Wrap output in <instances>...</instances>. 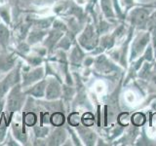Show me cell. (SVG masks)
Returning <instances> with one entry per match:
<instances>
[{
    "mask_svg": "<svg viewBox=\"0 0 156 146\" xmlns=\"http://www.w3.org/2000/svg\"><path fill=\"white\" fill-rule=\"evenodd\" d=\"M53 22H54V19L52 17L48 19L44 18V19H33V21H31V26L32 28L48 30V29L52 26Z\"/></svg>",
    "mask_w": 156,
    "mask_h": 146,
    "instance_id": "cell-11",
    "label": "cell"
},
{
    "mask_svg": "<svg viewBox=\"0 0 156 146\" xmlns=\"http://www.w3.org/2000/svg\"><path fill=\"white\" fill-rule=\"evenodd\" d=\"M44 77H45V70H44L43 66H35L32 69H29V68L24 69V68H23L21 85L23 89H27L29 86L42 80Z\"/></svg>",
    "mask_w": 156,
    "mask_h": 146,
    "instance_id": "cell-2",
    "label": "cell"
},
{
    "mask_svg": "<svg viewBox=\"0 0 156 146\" xmlns=\"http://www.w3.org/2000/svg\"><path fill=\"white\" fill-rule=\"evenodd\" d=\"M67 137V133L65 129L61 127H56V129L54 130L53 133L49 135V138L47 140L48 145H62L66 142Z\"/></svg>",
    "mask_w": 156,
    "mask_h": 146,
    "instance_id": "cell-5",
    "label": "cell"
},
{
    "mask_svg": "<svg viewBox=\"0 0 156 146\" xmlns=\"http://www.w3.org/2000/svg\"><path fill=\"white\" fill-rule=\"evenodd\" d=\"M46 85L47 80L43 78L42 80L36 82L35 84L29 86L27 89H23L27 96H30L35 99H43L45 97V92H46Z\"/></svg>",
    "mask_w": 156,
    "mask_h": 146,
    "instance_id": "cell-4",
    "label": "cell"
},
{
    "mask_svg": "<svg viewBox=\"0 0 156 146\" xmlns=\"http://www.w3.org/2000/svg\"><path fill=\"white\" fill-rule=\"evenodd\" d=\"M12 134L13 135L16 137V139L18 141L22 143H26L27 140V134L24 133L23 130V127L21 124L19 123H14L12 124Z\"/></svg>",
    "mask_w": 156,
    "mask_h": 146,
    "instance_id": "cell-12",
    "label": "cell"
},
{
    "mask_svg": "<svg viewBox=\"0 0 156 146\" xmlns=\"http://www.w3.org/2000/svg\"><path fill=\"white\" fill-rule=\"evenodd\" d=\"M68 124L70 126H73V127H77L79 125V121H80V117H79V114L77 113V112H73L71 113L69 116H68Z\"/></svg>",
    "mask_w": 156,
    "mask_h": 146,
    "instance_id": "cell-21",
    "label": "cell"
},
{
    "mask_svg": "<svg viewBox=\"0 0 156 146\" xmlns=\"http://www.w3.org/2000/svg\"><path fill=\"white\" fill-rule=\"evenodd\" d=\"M5 145H11V146H18L20 145L18 143V141L16 139V137L13 135V134L11 131H8V134H6V141H5Z\"/></svg>",
    "mask_w": 156,
    "mask_h": 146,
    "instance_id": "cell-24",
    "label": "cell"
},
{
    "mask_svg": "<svg viewBox=\"0 0 156 146\" xmlns=\"http://www.w3.org/2000/svg\"><path fill=\"white\" fill-rule=\"evenodd\" d=\"M10 37H11V31L8 26L4 23H0V47L3 50H6L9 46Z\"/></svg>",
    "mask_w": 156,
    "mask_h": 146,
    "instance_id": "cell-9",
    "label": "cell"
},
{
    "mask_svg": "<svg viewBox=\"0 0 156 146\" xmlns=\"http://www.w3.org/2000/svg\"><path fill=\"white\" fill-rule=\"evenodd\" d=\"M101 8L104 10V13L107 17L112 16V11L110 7V1L109 0H101Z\"/></svg>",
    "mask_w": 156,
    "mask_h": 146,
    "instance_id": "cell-22",
    "label": "cell"
},
{
    "mask_svg": "<svg viewBox=\"0 0 156 146\" xmlns=\"http://www.w3.org/2000/svg\"><path fill=\"white\" fill-rule=\"evenodd\" d=\"M29 47L30 45L27 42H21L18 45V51L21 53V55H26L27 53L29 52Z\"/></svg>",
    "mask_w": 156,
    "mask_h": 146,
    "instance_id": "cell-26",
    "label": "cell"
},
{
    "mask_svg": "<svg viewBox=\"0 0 156 146\" xmlns=\"http://www.w3.org/2000/svg\"><path fill=\"white\" fill-rule=\"evenodd\" d=\"M0 18L7 26L11 23V14H10V10L7 5H1L0 6Z\"/></svg>",
    "mask_w": 156,
    "mask_h": 146,
    "instance_id": "cell-16",
    "label": "cell"
},
{
    "mask_svg": "<svg viewBox=\"0 0 156 146\" xmlns=\"http://www.w3.org/2000/svg\"><path fill=\"white\" fill-rule=\"evenodd\" d=\"M26 92H24L21 83L11 88V90L6 95V103H5V110L9 114L16 113L20 111L26 101Z\"/></svg>",
    "mask_w": 156,
    "mask_h": 146,
    "instance_id": "cell-1",
    "label": "cell"
},
{
    "mask_svg": "<svg viewBox=\"0 0 156 146\" xmlns=\"http://www.w3.org/2000/svg\"><path fill=\"white\" fill-rule=\"evenodd\" d=\"M0 1H1V0H0Z\"/></svg>",
    "mask_w": 156,
    "mask_h": 146,
    "instance_id": "cell-32",
    "label": "cell"
},
{
    "mask_svg": "<svg viewBox=\"0 0 156 146\" xmlns=\"http://www.w3.org/2000/svg\"><path fill=\"white\" fill-rule=\"evenodd\" d=\"M150 23L153 24V26H156V14H154L152 17H151V19H150Z\"/></svg>",
    "mask_w": 156,
    "mask_h": 146,
    "instance_id": "cell-29",
    "label": "cell"
},
{
    "mask_svg": "<svg viewBox=\"0 0 156 146\" xmlns=\"http://www.w3.org/2000/svg\"><path fill=\"white\" fill-rule=\"evenodd\" d=\"M144 121H145V118H144V114H141V113H136L133 117H132V122H133L134 125H136V126L143 125L144 123Z\"/></svg>",
    "mask_w": 156,
    "mask_h": 146,
    "instance_id": "cell-23",
    "label": "cell"
},
{
    "mask_svg": "<svg viewBox=\"0 0 156 146\" xmlns=\"http://www.w3.org/2000/svg\"><path fill=\"white\" fill-rule=\"evenodd\" d=\"M23 122H24V124H26V125H27L29 127H33L37 122V117H36L35 114L32 113V112H29V113L24 114Z\"/></svg>",
    "mask_w": 156,
    "mask_h": 146,
    "instance_id": "cell-20",
    "label": "cell"
},
{
    "mask_svg": "<svg viewBox=\"0 0 156 146\" xmlns=\"http://www.w3.org/2000/svg\"><path fill=\"white\" fill-rule=\"evenodd\" d=\"M48 34V30H42V29L37 28H31L28 31V34L27 36V42L30 46L35 45V44L42 42Z\"/></svg>",
    "mask_w": 156,
    "mask_h": 146,
    "instance_id": "cell-8",
    "label": "cell"
},
{
    "mask_svg": "<svg viewBox=\"0 0 156 146\" xmlns=\"http://www.w3.org/2000/svg\"><path fill=\"white\" fill-rule=\"evenodd\" d=\"M132 19H133V22L140 26V24L144 23L148 19V14L147 12L144 9H136V11L132 13Z\"/></svg>",
    "mask_w": 156,
    "mask_h": 146,
    "instance_id": "cell-13",
    "label": "cell"
},
{
    "mask_svg": "<svg viewBox=\"0 0 156 146\" xmlns=\"http://www.w3.org/2000/svg\"><path fill=\"white\" fill-rule=\"evenodd\" d=\"M11 86L6 80V78L3 77L2 79H0V99H3V97L6 96L8 94V92L11 90Z\"/></svg>",
    "mask_w": 156,
    "mask_h": 146,
    "instance_id": "cell-18",
    "label": "cell"
},
{
    "mask_svg": "<svg viewBox=\"0 0 156 146\" xmlns=\"http://www.w3.org/2000/svg\"><path fill=\"white\" fill-rule=\"evenodd\" d=\"M47 85L45 92V99L47 100H57L62 95V86L60 80H58L55 76L46 78Z\"/></svg>",
    "mask_w": 156,
    "mask_h": 146,
    "instance_id": "cell-3",
    "label": "cell"
},
{
    "mask_svg": "<svg viewBox=\"0 0 156 146\" xmlns=\"http://www.w3.org/2000/svg\"><path fill=\"white\" fill-rule=\"evenodd\" d=\"M0 73H1V69H0Z\"/></svg>",
    "mask_w": 156,
    "mask_h": 146,
    "instance_id": "cell-31",
    "label": "cell"
},
{
    "mask_svg": "<svg viewBox=\"0 0 156 146\" xmlns=\"http://www.w3.org/2000/svg\"><path fill=\"white\" fill-rule=\"evenodd\" d=\"M0 23H1V18H0Z\"/></svg>",
    "mask_w": 156,
    "mask_h": 146,
    "instance_id": "cell-30",
    "label": "cell"
},
{
    "mask_svg": "<svg viewBox=\"0 0 156 146\" xmlns=\"http://www.w3.org/2000/svg\"><path fill=\"white\" fill-rule=\"evenodd\" d=\"M83 58V54L79 47H74L70 55V61L72 63H79Z\"/></svg>",
    "mask_w": 156,
    "mask_h": 146,
    "instance_id": "cell-19",
    "label": "cell"
},
{
    "mask_svg": "<svg viewBox=\"0 0 156 146\" xmlns=\"http://www.w3.org/2000/svg\"><path fill=\"white\" fill-rule=\"evenodd\" d=\"M33 131H34V134H35V136L37 138H44L49 134V128L48 127L34 125Z\"/></svg>",
    "mask_w": 156,
    "mask_h": 146,
    "instance_id": "cell-17",
    "label": "cell"
},
{
    "mask_svg": "<svg viewBox=\"0 0 156 146\" xmlns=\"http://www.w3.org/2000/svg\"><path fill=\"white\" fill-rule=\"evenodd\" d=\"M95 40H96V37H95V31L93 29L92 26H88L85 30L83 31V33L80 35L79 37V43L82 47H84L88 50H90L93 47L95 46Z\"/></svg>",
    "mask_w": 156,
    "mask_h": 146,
    "instance_id": "cell-6",
    "label": "cell"
},
{
    "mask_svg": "<svg viewBox=\"0 0 156 146\" xmlns=\"http://www.w3.org/2000/svg\"><path fill=\"white\" fill-rule=\"evenodd\" d=\"M77 130H78V133H79V135L81 136V138L83 139V141L86 143V144H93L95 142V139H96V135L95 134L93 133L91 130H89L87 128L86 126H77Z\"/></svg>",
    "mask_w": 156,
    "mask_h": 146,
    "instance_id": "cell-10",
    "label": "cell"
},
{
    "mask_svg": "<svg viewBox=\"0 0 156 146\" xmlns=\"http://www.w3.org/2000/svg\"><path fill=\"white\" fill-rule=\"evenodd\" d=\"M81 120L83 122V124H84V126H86V127H90L94 124V116H93L91 113L84 114V116L82 117Z\"/></svg>",
    "mask_w": 156,
    "mask_h": 146,
    "instance_id": "cell-25",
    "label": "cell"
},
{
    "mask_svg": "<svg viewBox=\"0 0 156 146\" xmlns=\"http://www.w3.org/2000/svg\"><path fill=\"white\" fill-rule=\"evenodd\" d=\"M63 35V32L58 30V29L53 28L52 30L48 31L47 36L43 40L44 46H45L48 50H52V49L56 46V44L58 42V40H61V38Z\"/></svg>",
    "mask_w": 156,
    "mask_h": 146,
    "instance_id": "cell-7",
    "label": "cell"
},
{
    "mask_svg": "<svg viewBox=\"0 0 156 146\" xmlns=\"http://www.w3.org/2000/svg\"><path fill=\"white\" fill-rule=\"evenodd\" d=\"M5 103H6V96L0 99V115L2 114L3 110L5 109Z\"/></svg>",
    "mask_w": 156,
    "mask_h": 146,
    "instance_id": "cell-28",
    "label": "cell"
},
{
    "mask_svg": "<svg viewBox=\"0 0 156 146\" xmlns=\"http://www.w3.org/2000/svg\"><path fill=\"white\" fill-rule=\"evenodd\" d=\"M65 115H63L62 112H55L53 113L50 117V122L53 126L55 127H61L65 124Z\"/></svg>",
    "mask_w": 156,
    "mask_h": 146,
    "instance_id": "cell-14",
    "label": "cell"
},
{
    "mask_svg": "<svg viewBox=\"0 0 156 146\" xmlns=\"http://www.w3.org/2000/svg\"><path fill=\"white\" fill-rule=\"evenodd\" d=\"M97 67L100 71L104 72V73H108L111 71V65L110 63L106 61L105 57H100L99 60L97 61Z\"/></svg>",
    "mask_w": 156,
    "mask_h": 146,
    "instance_id": "cell-15",
    "label": "cell"
},
{
    "mask_svg": "<svg viewBox=\"0 0 156 146\" xmlns=\"http://www.w3.org/2000/svg\"><path fill=\"white\" fill-rule=\"evenodd\" d=\"M6 134H7V125L2 124L0 122V143L3 142L4 139L6 138Z\"/></svg>",
    "mask_w": 156,
    "mask_h": 146,
    "instance_id": "cell-27",
    "label": "cell"
}]
</instances>
